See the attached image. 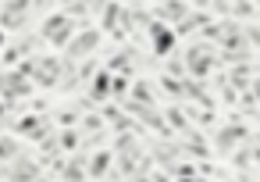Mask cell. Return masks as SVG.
Instances as JSON below:
<instances>
[{
    "instance_id": "1",
    "label": "cell",
    "mask_w": 260,
    "mask_h": 182,
    "mask_svg": "<svg viewBox=\"0 0 260 182\" xmlns=\"http://www.w3.org/2000/svg\"><path fill=\"white\" fill-rule=\"evenodd\" d=\"M153 36H157V50L164 54V50H171V43H175V36L168 33V29H153Z\"/></svg>"
}]
</instances>
